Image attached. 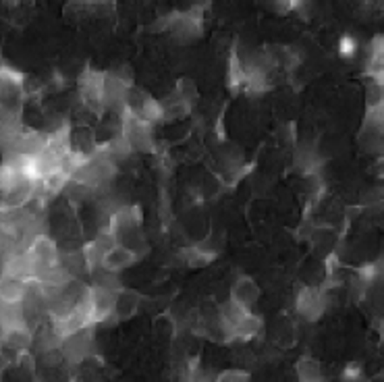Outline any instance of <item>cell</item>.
I'll return each mask as SVG.
<instances>
[{"label":"cell","instance_id":"cell-1","mask_svg":"<svg viewBox=\"0 0 384 382\" xmlns=\"http://www.w3.org/2000/svg\"><path fill=\"white\" fill-rule=\"evenodd\" d=\"M79 98L89 112L100 114L104 110V73L85 71L79 80Z\"/></svg>","mask_w":384,"mask_h":382},{"label":"cell","instance_id":"cell-2","mask_svg":"<svg viewBox=\"0 0 384 382\" xmlns=\"http://www.w3.org/2000/svg\"><path fill=\"white\" fill-rule=\"evenodd\" d=\"M114 293L104 287L89 285V322H104L114 314Z\"/></svg>","mask_w":384,"mask_h":382},{"label":"cell","instance_id":"cell-3","mask_svg":"<svg viewBox=\"0 0 384 382\" xmlns=\"http://www.w3.org/2000/svg\"><path fill=\"white\" fill-rule=\"evenodd\" d=\"M327 305V295L320 287H303L300 298H297V312L307 320L320 318Z\"/></svg>","mask_w":384,"mask_h":382},{"label":"cell","instance_id":"cell-4","mask_svg":"<svg viewBox=\"0 0 384 382\" xmlns=\"http://www.w3.org/2000/svg\"><path fill=\"white\" fill-rule=\"evenodd\" d=\"M138 260V256L129 249V247L125 246H114L110 251L104 253V258H102V268H106L110 273H121V271H125L127 266H131L133 262Z\"/></svg>","mask_w":384,"mask_h":382},{"label":"cell","instance_id":"cell-5","mask_svg":"<svg viewBox=\"0 0 384 382\" xmlns=\"http://www.w3.org/2000/svg\"><path fill=\"white\" fill-rule=\"evenodd\" d=\"M28 285L29 283L19 280L15 276L0 274V301H4V303H21L26 293H28Z\"/></svg>","mask_w":384,"mask_h":382},{"label":"cell","instance_id":"cell-6","mask_svg":"<svg viewBox=\"0 0 384 382\" xmlns=\"http://www.w3.org/2000/svg\"><path fill=\"white\" fill-rule=\"evenodd\" d=\"M258 298H260V289L251 278H241L233 287V301L239 303L246 312H251V307L258 303Z\"/></svg>","mask_w":384,"mask_h":382},{"label":"cell","instance_id":"cell-7","mask_svg":"<svg viewBox=\"0 0 384 382\" xmlns=\"http://www.w3.org/2000/svg\"><path fill=\"white\" fill-rule=\"evenodd\" d=\"M31 343H33V330L28 324L9 328L2 341V345H6L13 351H28Z\"/></svg>","mask_w":384,"mask_h":382},{"label":"cell","instance_id":"cell-8","mask_svg":"<svg viewBox=\"0 0 384 382\" xmlns=\"http://www.w3.org/2000/svg\"><path fill=\"white\" fill-rule=\"evenodd\" d=\"M139 298L133 293V291H127V289H119L114 293V314L119 318H129L136 314L138 310Z\"/></svg>","mask_w":384,"mask_h":382},{"label":"cell","instance_id":"cell-9","mask_svg":"<svg viewBox=\"0 0 384 382\" xmlns=\"http://www.w3.org/2000/svg\"><path fill=\"white\" fill-rule=\"evenodd\" d=\"M262 330V320H260V316H256V314H246L235 327H233V339H241V341H249V339H253L258 332Z\"/></svg>","mask_w":384,"mask_h":382},{"label":"cell","instance_id":"cell-10","mask_svg":"<svg viewBox=\"0 0 384 382\" xmlns=\"http://www.w3.org/2000/svg\"><path fill=\"white\" fill-rule=\"evenodd\" d=\"M339 53H341L343 56H347V58L356 56V53H357L356 38H351V36H343V38H341V44H339Z\"/></svg>","mask_w":384,"mask_h":382},{"label":"cell","instance_id":"cell-11","mask_svg":"<svg viewBox=\"0 0 384 382\" xmlns=\"http://www.w3.org/2000/svg\"><path fill=\"white\" fill-rule=\"evenodd\" d=\"M357 376H359V368H357V366H349V368L345 370V381L356 382Z\"/></svg>","mask_w":384,"mask_h":382}]
</instances>
